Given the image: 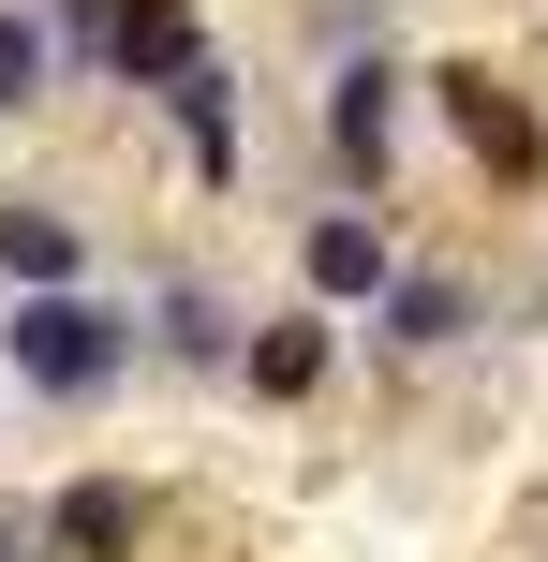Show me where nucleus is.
<instances>
[{
  "label": "nucleus",
  "mask_w": 548,
  "mask_h": 562,
  "mask_svg": "<svg viewBox=\"0 0 548 562\" xmlns=\"http://www.w3.org/2000/svg\"><path fill=\"white\" fill-rule=\"evenodd\" d=\"M208 45H223V30H208V0H119V15H104V45H89V75H104V89H134V104H164V89L193 75Z\"/></svg>",
  "instance_id": "nucleus-10"
},
{
  "label": "nucleus",
  "mask_w": 548,
  "mask_h": 562,
  "mask_svg": "<svg viewBox=\"0 0 548 562\" xmlns=\"http://www.w3.org/2000/svg\"><path fill=\"white\" fill-rule=\"evenodd\" d=\"M253 311H267V296H237L208 252H164V267H148V296H134L148 370H164V385H237V340H253Z\"/></svg>",
  "instance_id": "nucleus-5"
},
{
  "label": "nucleus",
  "mask_w": 548,
  "mask_h": 562,
  "mask_svg": "<svg viewBox=\"0 0 548 562\" xmlns=\"http://www.w3.org/2000/svg\"><path fill=\"white\" fill-rule=\"evenodd\" d=\"M148 119L178 134V178H193V193H237V178H253V104H237V59H223V45H208Z\"/></svg>",
  "instance_id": "nucleus-9"
},
{
  "label": "nucleus",
  "mask_w": 548,
  "mask_h": 562,
  "mask_svg": "<svg viewBox=\"0 0 548 562\" xmlns=\"http://www.w3.org/2000/svg\"><path fill=\"white\" fill-rule=\"evenodd\" d=\"M430 119H445V148L474 164L490 207H548V89L519 75V59L445 45V59H430Z\"/></svg>",
  "instance_id": "nucleus-3"
},
{
  "label": "nucleus",
  "mask_w": 548,
  "mask_h": 562,
  "mask_svg": "<svg viewBox=\"0 0 548 562\" xmlns=\"http://www.w3.org/2000/svg\"><path fill=\"white\" fill-rule=\"evenodd\" d=\"M30 15L59 30V75H89V45H104V15H119V0H30Z\"/></svg>",
  "instance_id": "nucleus-13"
},
{
  "label": "nucleus",
  "mask_w": 548,
  "mask_h": 562,
  "mask_svg": "<svg viewBox=\"0 0 548 562\" xmlns=\"http://www.w3.org/2000/svg\"><path fill=\"white\" fill-rule=\"evenodd\" d=\"M342 311H312V296H267L253 311V340H237V400H267V415H312L326 385H342Z\"/></svg>",
  "instance_id": "nucleus-8"
},
{
  "label": "nucleus",
  "mask_w": 548,
  "mask_h": 562,
  "mask_svg": "<svg viewBox=\"0 0 548 562\" xmlns=\"http://www.w3.org/2000/svg\"><path fill=\"white\" fill-rule=\"evenodd\" d=\"M415 119H430V59H415V45L326 59V75H312V178H326L342 207H401Z\"/></svg>",
  "instance_id": "nucleus-2"
},
{
  "label": "nucleus",
  "mask_w": 548,
  "mask_h": 562,
  "mask_svg": "<svg viewBox=\"0 0 548 562\" xmlns=\"http://www.w3.org/2000/svg\"><path fill=\"white\" fill-rule=\"evenodd\" d=\"M134 370H148L134 296H104V281L0 296V385H15V400H45V415H104V400H134Z\"/></svg>",
  "instance_id": "nucleus-1"
},
{
  "label": "nucleus",
  "mask_w": 548,
  "mask_h": 562,
  "mask_svg": "<svg viewBox=\"0 0 548 562\" xmlns=\"http://www.w3.org/2000/svg\"><path fill=\"white\" fill-rule=\"evenodd\" d=\"M59 281H89V207L15 178L0 193V296H59Z\"/></svg>",
  "instance_id": "nucleus-11"
},
{
  "label": "nucleus",
  "mask_w": 548,
  "mask_h": 562,
  "mask_svg": "<svg viewBox=\"0 0 548 562\" xmlns=\"http://www.w3.org/2000/svg\"><path fill=\"white\" fill-rule=\"evenodd\" d=\"M59 104V30L30 0H0V119H45Z\"/></svg>",
  "instance_id": "nucleus-12"
},
{
  "label": "nucleus",
  "mask_w": 548,
  "mask_h": 562,
  "mask_svg": "<svg viewBox=\"0 0 548 562\" xmlns=\"http://www.w3.org/2000/svg\"><path fill=\"white\" fill-rule=\"evenodd\" d=\"M45 562H164L178 533V504H164V474H134V459H75V474H45Z\"/></svg>",
  "instance_id": "nucleus-6"
},
{
  "label": "nucleus",
  "mask_w": 548,
  "mask_h": 562,
  "mask_svg": "<svg viewBox=\"0 0 548 562\" xmlns=\"http://www.w3.org/2000/svg\"><path fill=\"white\" fill-rule=\"evenodd\" d=\"M401 207H297V237H282V296H312V311H342V326H371V296L401 281Z\"/></svg>",
  "instance_id": "nucleus-7"
},
{
  "label": "nucleus",
  "mask_w": 548,
  "mask_h": 562,
  "mask_svg": "<svg viewBox=\"0 0 548 562\" xmlns=\"http://www.w3.org/2000/svg\"><path fill=\"white\" fill-rule=\"evenodd\" d=\"M504 326V296H490V267H460V252H401V281L371 296V356H385V385H430V370H460L474 340Z\"/></svg>",
  "instance_id": "nucleus-4"
}]
</instances>
